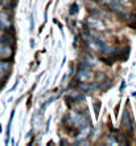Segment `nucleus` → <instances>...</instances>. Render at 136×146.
<instances>
[{
  "instance_id": "obj_9",
  "label": "nucleus",
  "mask_w": 136,
  "mask_h": 146,
  "mask_svg": "<svg viewBox=\"0 0 136 146\" xmlns=\"http://www.w3.org/2000/svg\"><path fill=\"white\" fill-rule=\"evenodd\" d=\"M0 16H1V17H3V15H1V13H0ZM7 19V17H5V16H4V19H0V21H1V20H5Z\"/></svg>"
},
{
  "instance_id": "obj_6",
  "label": "nucleus",
  "mask_w": 136,
  "mask_h": 146,
  "mask_svg": "<svg viewBox=\"0 0 136 146\" xmlns=\"http://www.w3.org/2000/svg\"><path fill=\"white\" fill-rule=\"evenodd\" d=\"M9 68H11L9 62H7V61H0V77L4 76V74H5V73L9 70Z\"/></svg>"
},
{
  "instance_id": "obj_7",
  "label": "nucleus",
  "mask_w": 136,
  "mask_h": 146,
  "mask_svg": "<svg viewBox=\"0 0 136 146\" xmlns=\"http://www.w3.org/2000/svg\"><path fill=\"white\" fill-rule=\"evenodd\" d=\"M78 11V5L77 4H73V7H70V15H74Z\"/></svg>"
},
{
  "instance_id": "obj_8",
  "label": "nucleus",
  "mask_w": 136,
  "mask_h": 146,
  "mask_svg": "<svg viewBox=\"0 0 136 146\" xmlns=\"http://www.w3.org/2000/svg\"><path fill=\"white\" fill-rule=\"evenodd\" d=\"M119 1H120V3H127L128 0H119Z\"/></svg>"
},
{
  "instance_id": "obj_3",
  "label": "nucleus",
  "mask_w": 136,
  "mask_h": 146,
  "mask_svg": "<svg viewBox=\"0 0 136 146\" xmlns=\"http://www.w3.org/2000/svg\"><path fill=\"white\" fill-rule=\"evenodd\" d=\"M87 25H89V28H91V29H95V31L98 32H102L106 29V25H104V23H103L101 19H98V17H87Z\"/></svg>"
},
{
  "instance_id": "obj_1",
  "label": "nucleus",
  "mask_w": 136,
  "mask_h": 146,
  "mask_svg": "<svg viewBox=\"0 0 136 146\" xmlns=\"http://www.w3.org/2000/svg\"><path fill=\"white\" fill-rule=\"evenodd\" d=\"M98 4L101 5H104L106 8H108L111 12H114L115 15L120 16V17H124V19H128V13H127V9L124 8V5L119 1V0H95Z\"/></svg>"
},
{
  "instance_id": "obj_4",
  "label": "nucleus",
  "mask_w": 136,
  "mask_h": 146,
  "mask_svg": "<svg viewBox=\"0 0 136 146\" xmlns=\"http://www.w3.org/2000/svg\"><path fill=\"white\" fill-rule=\"evenodd\" d=\"M12 48L8 45L7 42H3L0 41V57L3 58H7V57H11L12 56Z\"/></svg>"
},
{
  "instance_id": "obj_5",
  "label": "nucleus",
  "mask_w": 136,
  "mask_h": 146,
  "mask_svg": "<svg viewBox=\"0 0 136 146\" xmlns=\"http://www.w3.org/2000/svg\"><path fill=\"white\" fill-rule=\"evenodd\" d=\"M122 123H123V126H124L129 133H132V119H131V115H129V113L127 110H124V113H123Z\"/></svg>"
},
{
  "instance_id": "obj_10",
  "label": "nucleus",
  "mask_w": 136,
  "mask_h": 146,
  "mask_svg": "<svg viewBox=\"0 0 136 146\" xmlns=\"http://www.w3.org/2000/svg\"><path fill=\"white\" fill-rule=\"evenodd\" d=\"M0 131H1V126H0Z\"/></svg>"
},
{
  "instance_id": "obj_2",
  "label": "nucleus",
  "mask_w": 136,
  "mask_h": 146,
  "mask_svg": "<svg viewBox=\"0 0 136 146\" xmlns=\"http://www.w3.org/2000/svg\"><path fill=\"white\" fill-rule=\"evenodd\" d=\"M77 78L81 82H90L94 78V72L89 68L87 65H82L77 72Z\"/></svg>"
}]
</instances>
